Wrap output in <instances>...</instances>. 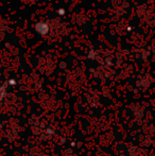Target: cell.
<instances>
[{
	"mask_svg": "<svg viewBox=\"0 0 155 156\" xmlns=\"http://www.w3.org/2000/svg\"><path fill=\"white\" fill-rule=\"evenodd\" d=\"M48 30H49V27H48L47 23H39L38 25H36V31H37L39 34H41V35L47 34Z\"/></svg>",
	"mask_w": 155,
	"mask_h": 156,
	"instance_id": "obj_1",
	"label": "cell"
}]
</instances>
